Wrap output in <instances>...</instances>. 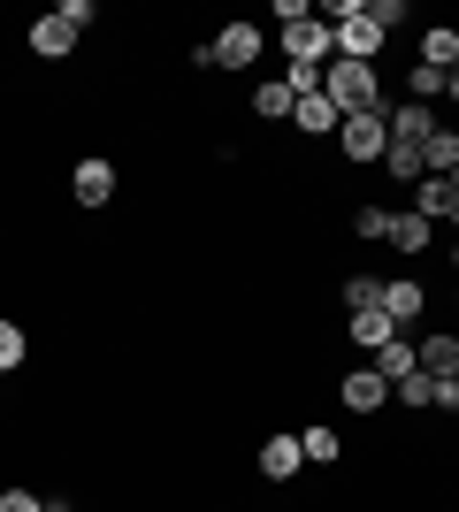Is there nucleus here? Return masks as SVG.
Instances as JSON below:
<instances>
[{"label": "nucleus", "instance_id": "1", "mask_svg": "<svg viewBox=\"0 0 459 512\" xmlns=\"http://www.w3.org/2000/svg\"><path fill=\"white\" fill-rule=\"evenodd\" d=\"M276 23H284V62L291 69H329L337 62V39H329V23H314L306 0H276Z\"/></svg>", "mask_w": 459, "mask_h": 512}, {"label": "nucleus", "instance_id": "2", "mask_svg": "<svg viewBox=\"0 0 459 512\" xmlns=\"http://www.w3.org/2000/svg\"><path fill=\"white\" fill-rule=\"evenodd\" d=\"M322 92L337 115H368V107H383L391 92H383V77H375V62H329L322 69Z\"/></svg>", "mask_w": 459, "mask_h": 512}, {"label": "nucleus", "instance_id": "3", "mask_svg": "<svg viewBox=\"0 0 459 512\" xmlns=\"http://www.w3.org/2000/svg\"><path fill=\"white\" fill-rule=\"evenodd\" d=\"M329 39H337V62H375L383 54V31L368 23V0H337L329 8Z\"/></svg>", "mask_w": 459, "mask_h": 512}, {"label": "nucleus", "instance_id": "4", "mask_svg": "<svg viewBox=\"0 0 459 512\" xmlns=\"http://www.w3.org/2000/svg\"><path fill=\"white\" fill-rule=\"evenodd\" d=\"M391 107V100H383ZM383 107H368V115H345V123H337V146L352 153V161H383V153H391V115H383Z\"/></svg>", "mask_w": 459, "mask_h": 512}, {"label": "nucleus", "instance_id": "5", "mask_svg": "<svg viewBox=\"0 0 459 512\" xmlns=\"http://www.w3.org/2000/svg\"><path fill=\"white\" fill-rule=\"evenodd\" d=\"M207 46H215V69H253L268 39H261V23H222Z\"/></svg>", "mask_w": 459, "mask_h": 512}, {"label": "nucleus", "instance_id": "6", "mask_svg": "<svg viewBox=\"0 0 459 512\" xmlns=\"http://www.w3.org/2000/svg\"><path fill=\"white\" fill-rule=\"evenodd\" d=\"M383 115H391V146H429V138L444 130L437 115H429V107H414V100H391Z\"/></svg>", "mask_w": 459, "mask_h": 512}, {"label": "nucleus", "instance_id": "7", "mask_svg": "<svg viewBox=\"0 0 459 512\" xmlns=\"http://www.w3.org/2000/svg\"><path fill=\"white\" fill-rule=\"evenodd\" d=\"M69 192H77V207H108L115 199V161H77V176H69Z\"/></svg>", "mask_w": 459, "mask_h": 512}, {"label": "nucleus", "instance_id": "8", "mask_svg": "<svg viewBox=\"0 0 459 512\" xmlns=\"http://www.w3.org/2000/svg\"><path fill=\"white\" fill-rule=\"evenodd\" d=\"M375 306H383V314H391V329H398V337H406V329H414V321H421V283H414V276L383 283V299H375Z\"/></svg>", "mask_w": 459, "mask_h": 512}, {"label": "nucleus", "instance_id": "9", "mask_svg": "<svg viewBox=\"0 0 459 512\" xmlns=\"http://www.w3.org/2000/svg\"><path fill=\"white\" fill-rule=\"evenodd\" d=\"M306 92L291 85V77H268V85H253V115L261 123H291V107H299Z\"/></svg>", "mask_w": 459, "mask_h": 512}, {"label": "nucleus", "instance_id": "10", "mask_svg": "<svg viewBox=\"0 0 459 512\" xmlns=\"http://www.w3.org/2000/svg\"><path fill=\"white\" fill-rule=\"evenodd\" d=\"M337 123H345V115L329 107V92H306V100L291 107V130H306V138H337Z\"/></svg>", "mask_w": 459, "mask_h": 512}, {"label": "nucleus", "instance_id": "11", "mask_svg": "<svg viewBox=\"0 0 459 512\" xmlns=\"http://www.w3.org/2000/svg\"><path fill=\"white\" fill-rule=\"evenodd\" d=\"M337 398H345L352 413H375V406H383V398H391V383H383L375 367H352L345 383H337Z\"/></svg>", "mask_w": 459, "mask_h": 512}, {"label": "nucleus", "instance_id": "12", "mask_svg": "<svg viewBox=\"0 0 459 512\" xmlns=\"http://www.w3.org/2000/svg\"><path fill=\"white\" fill-rule=\"evenodd\" d=\"M69 46H77V31H69V23L54 16V8H46V16L31 23V54H39V62H62Z\"/></svg>", "mask_w": 459, "mask_h": 512}, {"label": "nucleus", "instance_id": "13", "mask_svg": "<svg viewBox=\"0 0 459 512\" xmlns=\"http://www.w3.org/2000/svg\"><path fill=\"white\" fill-rule=\"evenodd\" d=\"M368 367H375V375H383V383L398 390V383H406V375L421 367V352H414V337H391V344H383V352H375Z\"/></svg>", "mask_w": 459, "mask_h": 512}, {"label": "nucleus", "instance_id": "14", "mask_svg": "<svg viewBox=\"0 0 459 512\" xmlns=\"http://www.w3.org/2000/svg\"><path fill=\"white\" fill-rule=\"evenodd\" d=\"M421 69H444V77L459 69V31L452 23H429V31H421Z\"/></svg>", "mask_w": 459, "mask_h": 512}, {"label": "nucleus", "instance_id": "15", "mask_svg": "<svg viewBox=\"0 0 459 512\" xmlns=\"http://www.w3.org/2000/svg\"><path fill=\"white\" fill-rule=\"evenodd\" d=\"M299 467H306L299 436H268V444H261V474H268V482H291Z\"/></svg>", "mask_w": 459, "mask_h": 512}, {"label": "nucleus", "instance_id": "16", "mask_svg": "<svg viewBox=\"0 0 459 512\" xmlns=\"http://www.w3.org/2000/svg\"><path fill=\"white\" fill-rule=\"evenodd\" d=\"M414 352H421V375H437V383L459 375V337H444V329H437V337H421Z\"/></svg>", "mask_w": 459, "mask_h": 512}, {"label": "nucleus", "instance_id": "17", "mask_svg": "<svg viewBox=\"0 0 459 512\" xmlns=\"http://www.w3.org/2000/svg\"><path fill=\"white\" fill-rule=\"evenodd\" d=\"M429 237H437V222H421V214H391V245L398 253H429Z\"/></svg>", "mask_w": 459, "mask_h": 512}, {"label": "nucleus", "instance_id": "18", "mask_svg": "<svg viewBox=\"0 0 459 512\" xmlns=\"http://www.w3.org/2000/svg\"><path fill=\"white\" fill-rule=\"evenodd\" d=\"M391 337H398V329H391V314H383V306H368V314H352V344H360V352H383Z\"/></svg>", "mask_w": 459, "mask_h": 512}, {"label": "nucleus", "instance_id": "19", "mask_svg": "<svg viewBox=\"0 0 459 512\" xmlns=\"http://www.w3.org/2000/svg\"><path fill=\"white\" fill-rule=\"evenodd\" d=\"M414 214L421 222H444V214H452V184H444V176H421L414 184Z\"/></svg>", "mask_w": 459, "mask_h": 512}, {"label": "nucleus", "instance_id": "20", "mask_svg": "<svg viewBox=\"0 0 459 512\" xmlns=\"http://www.w3.org/2000/svg\"><path fill=\"white\" fill-rule=\"evenodd\" d=\"M352 237L360 245H391V207H352Z\"/></svg>", "mask_w": 459, "mask_h": 512}, {"label": "nucleus", "instance_id": "21", "mask_svg": "<svg viewBox=\"0 0 459 512\" xmlns=\"http://www.w3.org/2000/svg\"><path fill=\"white\" fill-rule=\"evenodd\" d=\"M299 451H306V467H329V459H345L337 428H306V436H299Z\"/></svg>", "mask_w": 459, "mask_h": 512}, {"label": "nucleus", "instance_id": "22", "mask_svg": "<svg viewBox=\"0 0 459 512\" xmlns=\"http://www.w3.org/2000/svg\"><path fill=\"white\" fill-rule=\"evenodd\" d=\"M391 398H398V406H406V413H421V406H437V375H421V367H414V375H406V383H398Z\"/></svg>", "mask_w": 459, "mask_h": 512}, {"label": "nucleus", "instance_id": "23", "mask_svg": "<svg viewBox=\"0 0 459 512\" xmlns=\"http://www.w3.org/2000/svg\"><path fill=\"white\" fill-rule=\"evenodd\" d=\"M437 92H444V69H406V100H414V107H429V100H437Z\"/></svg>", "mask_w": 459, "mask_h": 512}, {"label": "nucleus", "instance_id": "24", "mask_svg": "<svg viewBox=\"0 0 459 512\" xmlns=\"http://www.w3.org/2000/svg\"><path fill=\"white\" fill-rule=\"evenodd\" d=\"M23 360H31V344H23V329H16V321H0V375H16Z\"/></svg>", "mask_w": 459, "mask_h": 512}, {"label": "nucleus", "instance_id": "25", "mask_svg": "<svg viewBox=\"0 0 459 512\" xmlns=\"http://www.w3.org/2000/svg\"><path fill=\"white\" fill-rule=\"evenodd\" d=\"M383 169H391L398 184H421V146H391V153H383Z\"/></svg>", "mask_w": 459, "mask_h": 512}, {"label": "nucleus", "instance_id": "26", "mask_svg": "<svg viewBox=\"0 0 459 512\" xmlns=\"http://www.w3.org/2000/svg\"><path fill=\"white\" fill-rule=\"evenodd\" d=\"M406 16H414L406 0H368V23H375V31H383V39H391V31H398V23H406Z\"/></svg>", "mask_w": 459, "mask_h": 512}, {"label": "nucleus", "instance_id": "27", "mask_svg": "<svg viewBox=\"0 0 459 512\" xmlns=\"http://www.w3.org/2000/svg\"><path fill=\"white\" fill-rule=\"evenodd\" d=\"M375 299H383V283H375V276H352L345 283V314H368Z\"/></svg>", "mask_w": 459, "mask_h": 512}, {"label": "nucleus", "instance_id": "28", "mask_svg": "<svg viewBox=\"0 0 459 512\" xmlns=\"http://www.w3.org/2000/svg\"><path fill=\"white\" fill-rule=\"evenodd\" d=\"M54 16H62V23H69V31H85V23H92V16H100V8H92V0H62V8H54Z\"/></svg>", "mask_w": 459, "mask_h": 512}, {"label": "nucleus", "instance_id": "29", "mask_svg": "<svg viewBox=\"0 0 459 512\" xmlns=\"http://www.w3.org/2000/svg\"><path fill=\"white\" fill-rule=\"evenodd\" d=\"M0 512H46V505L31 490H0Z\"/></svg>", "mask_w": 459, "mask_h": 512}, {"label": "nucleus", "instance_id": "30", "mask_svg": "<svg viewBox=\"0 0 459 512\" xmlns=\"http://www.w3.org/2000/svg\"><path fill=\"white\" fill-rule=\"evenodd\" d=\"M437 413H459V375H444V383H437Z\"/></svg>", "mask_w": 459, "mask_h": 512}, {"label": "nucleus", "instance_id": "31", "mask_svg": "<svg viewBox=\"0 0 459 512\" xmlns=\"http://www.w3.org/2000/svg\"><path fill=\"white\" fill-rule=\"evenodd\" d=\"M444 100H452V107H459V69H452V77H444Z\"/></svg>", "mask_w": 459, "mask_h": 512}, {"label": "nucleus", "instance_id": "32", "mask_svg": "<svg viewBox=\"0 0 459 512\" xmlns=\"http://www.w3.org/2000/svg\"><path fill=\"white\" fill-rule=\"evenodd\" d=\"M444 222H452V230H459V199H452V214H444Z\"/></svg>", "mask_w": 459, "mask_h": 512}, {"label": "nucleus", "instance_id": "33", "mask_svg": "<svg viewBox=\"0 0 459 512\" xmlns=\"http://www.w3.org/2000/svg\"><path fill=\"white\" fill-rule=\"evenodd\" d=\"M444 184H452V199H459V169H452V176H444Z\"/></svg>", "mask_w": 459, "mask_h": 512}, {"label": "nucleus", "instance_id": "34", "mask_svg": "<svg viewBox=\"0 0 459 512\" xmlns=\"http://www.w3.org/2000/svg\"><path fill=\"white\" fill-rule=\"evenodd\" d=\"M452 268H459V245H452Z\"/></svg>", "mask_w": 459, "mask_h": 512}, {"label": "nucleus", "instance_id": "35", "mask_svg": "<svg viewBox=\"0 0 459 512\" xmlns=\"http://www.w3.org/2000/svg\"><path fill=\"white\" fill-rule=\"evenodd\" d=\"M452 299H459V291H452Z\"/></svg>", "mask_w": 459, "mask_h": 512}]
</instances>
